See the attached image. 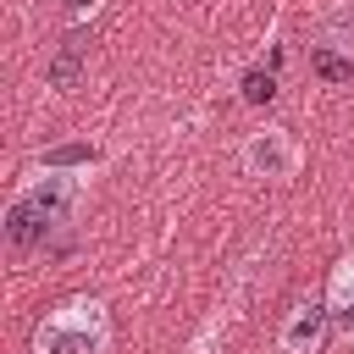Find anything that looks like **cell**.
Instances as JSON below:
<instances>
[{
  "label": "cell",
  "mask_w": 354,
  "mask_h": 354,
  "mask_svg": "<svg viewBox=\"0 0 354 354\" xmlns=\"http://www.w3.org/2000/svg\"><path fill=\"white\" fill-rule=\"evenodd\" d=\"M243 100L249 105H271L277 100V77L271 72H243Z\"/></svg>",
  "instance_id": "obj_9"
},
{
  "label": "cell",
  "mask_w": 354,
  "mask_h": 354,
  "mask_svg": "<svg viewBox=\"0 0 354 354\" xmlns=\"http://www.w3.org/2000/svg\"><path fill=\"white\" fill-rule=\"evenodd\" d=\"M315 72L332 77V83H343V77H354V61H343V55H332V50H315Z\"/></svg>",
  "instance_id": "obj_10"
},
{
  "label": "cell",
  "mask_w": 354,
  "mask_h": 354,
  "mask_svg": "<svg viewBox=\"0 0 354 354\" xmlns=\"http://www.w3.org/2000/svg\"><path fill=\"white\" fill-rule=\"evenodd\" d=\"M83 66H88V44H83V39H66V44L50 55V66H44V83H50V88H77Z\"/></svg>",
  "instance_id": "obj_7"
},
{
  "label": "cell",
  "mask_w": 354,
  "mask_h": 354,
  "mask_svg": "<svg viewBox=\"0 0 354 354\" xmlns=\"http://www.w3.org/2000/svg\"><path fill=\"white\" fill-rule=\"evenodd\" d=\"M326 332H332V310L326 299H299L282 326H277V348L282 354H321L326 348Z\"/></svg>",
  "instance_id": "obj_4"
},
{
  "label": "cell",
  "mask_w": 354,
  "mask_h": 354,
  "mask_svg": "<svg viewBox=\"0 0 354 354\" xmlns=\"http://www.w3.org/2000/svg\"><path fill=\"white\" fill-rule=\"evenodd\" d=\"M315 50H332L343 61H354V0H332L321 28H315Z\"/></svg>",
  "instance_id": "obj_6"
},
{
  "label": "cell",
  "mask_w": 354,
  "mask_h": 354,
  "mask_svg": "<svg viewBox=\"0 0 354 354\" xmlns=\"http://www.w3.org/2000/svg\"><path fill=\"white\" fill-rule=\"evenodd\" d=\"M88 194V171H55V166H39V177H28L11 205H6V238L11 249H39L50 243L55 232L72 227L77 205Z\"/></svg>",
  "instance_id": "obj_1"
},
{
  "label": "cell",
  "mask_w": 354,
  "mask_h": 354,
  "mask_svg": "<svg viewBox=\"0 0 354 354\" xmlns=\"http://www.w3.org/2000/svg\"><path fill=\"white\" fill-rule=\"evenodd\" d=\"M321 299H326V310H332V326L343 332V343H354V254H343V260L332 266V277H326Z\"/></svg>",
  "instance_id": "obj_5"
},
{
  "label": "cell",
  "mask_w": 354,
  "mask_h": 354,
  "mask_svg": "<svg viewBox=\"0 0 354 354\" xmlns=\"http://www.w3.org/2000/svg\"><path fill=\"white\" fill-rule=\"evenodd\" d=\"M44 166H55V171H94L100 166V149L94 144H61V149L44 155Z\"/></svg>",
  "instance_id": "obj_8"
},
{
  "label": "cell",
  "mask_w": 354,
  "mask_h": 354,
  "mask_svg": "<svg viewBox=\"0 0 354 354\" xmlns=\"http://www.w3.org/2000/svg\"><path fill=\"white\" fill-rule=\"evenodd\" d=\"M33 354H111V310L88 293L61 299L33 326Z\"/></svg>",
  "instance_id": "obj_2"
},
{
  "label": "cell",
  "mask_w": 354,
  "mask_h": 354,
  "mask_svg": "<svg viewBox=\"0 0 354 354\" xmlns=\"http://www.w3.org/2000/svg\"><path fill=\"white\" fill-rule=\"evenodd\" d=\"M238 166L249 177H266V183H293L304 171V144L288 127H260L238 144Z\"/></svg>",
  "instance_id": "obj_3"
},
{
  "label": "cell",
  "mask_w": 354,
  "mask_h": 354,
  "mask_svg": "<svg viewBox=\"0 0 354 354\" xmlns=\"http://www.w3.org/2000/svg\"><path fill=\"white\" fill-rule=\"evenodd\" d=\"M61 11H66V22H88L100 11V0H61Z\"/></svg>",
  "instance_id": "obj_11"
}]
</instances>
